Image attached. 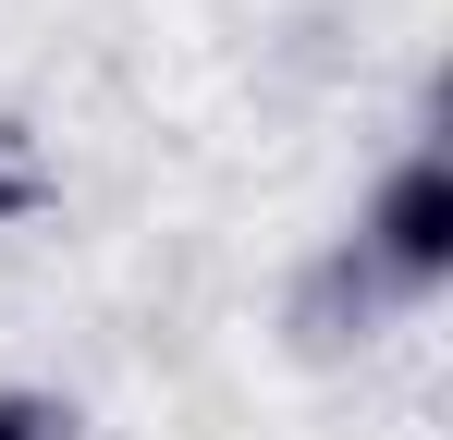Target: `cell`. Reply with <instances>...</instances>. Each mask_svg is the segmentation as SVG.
<instances>
[{
  "label": "cell",
  "instance_id": "cell-1",
  "mask_svg": "<svg viewBox=\"0 0 453 440\" xmlns=\"http://www.w3.org/2000/svg\"><path fill=\"white\" fill-rule=\"evenodd\" d=\"M356 257L380 269L392 306H417V293L453 282V159H441V147H404V159L380 171L368 220H356Z\"/></svg>",
  "mask_w": 453,
  "mask_h": 440
},
{
  "label": "cell",
  "instance_id": "cell-2",
  "mask_svg": "<svg viewBox=\"0 0 453 440\" xmlns=\"http://www.w3.org/2000/svg\"><path fill=\"white\" fill-rule=\"evenodd\" d=\"M380 318H392V293H380V269L356 257V245H331L319 269L295 282V355H356Z\"/></svg>",
  "mask_w": 453,
  "mask_h": 440
},
{
  "label": "cell",
  "instance_id": "cell-3",
  "mask_svg": "<svg viewBox=\"0 0 453 440\" xmlns=\"http://www.w3.org/2000/svg\"><path fill=\"white\" fill-rule=\"evenodd\" d=\"M37 209H50V147L25 135V123H0V232L37 220Z\"/></svg>",
  "mask_w": 453,
  "mask_h": 440
},
{
  "label": "cell",
  "instance_id": "cell-4",
  "mask_svg": "<svg viewBox=\"0 0 453 440\" xmlns=\"http://www.w3.org/2000/svg\"><path fill=\"white\" fill-rule=\"evenodd\" d=\"M0 440H74V404L62 391H0Z\"/></svg>",
  "mask_w": 453,
  "mask_h": 440
}]
</instances>
